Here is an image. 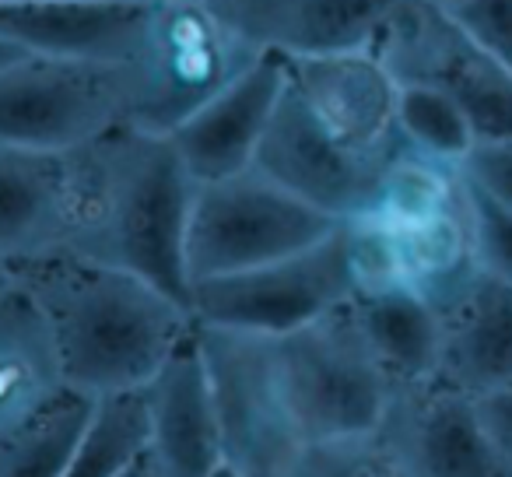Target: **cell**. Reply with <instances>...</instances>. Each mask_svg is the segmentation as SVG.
Returning <instances> with one entry per match:
<instances>
[{
  "mask_svg": "<svg viewBox=\"0 0 512 477\" xmlns=\"http://www.w3.org/2000/svg\"><path fill=\"white\" fill-rule=\"evenodd\" d=\"M148 449V414L141 390L95 400L81 442L74 446L60 477H123Z\"/></svg>",
  "mask_w": 512,
  "mask_h": 477,
  "instance_id": "obj_21",
  "label": "cell"
},
{
  "mask_svg": "<svg viewBox=\"0 0 512 477\" xmlns=\"http://www.w3.org/2000/svg\"><path fill=\"white\" fill-rule=\"evenodd\" d=\"M358 292L344 221L320 243L249 267L197 281L190 288V313L207 327L242 330L256 337H285L334 309L348 306Z\"/></svg>",
  "mask_w": 512,
  "mask_h": 477,
  "instance_id": "obj_7",
  "label": "cell"
},
{
  "mask_svg": "<svg viewBox=\"0 0 512 477\" xmlns=\"http://www.w3.org/2000/svg\"><path fill=\"white\" fill-rule=\"evenodd\" d=\"M379 442L400 477H505L474 411V397L449 386H397Z\"/></svg>",
  "mask_w": 512,
  "mask_h": 477,
  "instance_id": "obj_12",
  "label": "cell"
},
{
  "mask_svg": "<svg viewBox=\"0 0 512 477\" xmlns=\"http://www.w3.org/2000/svg\"><path fill=\"white\" fill-rule=\"evenodd\" d=\"M477 271L512 285V211L463 183Z\"/></svg>",
  "mask_w": 512,
  "mask_h": 477,
  "instance_id": "obj_23",
  "label": "cell"
},
{
  "mask_svg": "<svg viewBox=\"0 0 512 477\" xmlns=\"http://www.w3.org/2000/svg\"><path fill=\"white\" fill-rule=\"evenodd\" d=\"M162 15L165 0H0V36L36 57L144 71Z\"/></svg>",
  "mask_w": 512,
  "mask_h": 477,
  "instance_id": "obj_9",
  "label": "cell"
},
{
  "mask_svg": "<svg viewBox=\"0 0 512 477\" xmlns=\"http://www.w3.org/2000/svg\"><path fill=\"white\" fill-rule=\"evenodd\" d=\"M141 67L25 57L0 71V144L71 151L123 123L144 120Z\"/></svg>",
  "mask_w": 512,
  "mask_h": 477,
  "instance_id": "obj_4",
  "label": "cell"
},
{
  "mask_svg": "<svg viewBox=\"0 0 512 477\" xmlns=\"http://www.w3.org/2000/svg\"><path fill=\"white\" fill-rule=\"evenodd\" d=\"M386 162H372L337 144L285 81V92L267 123L253 169L271 176L316 211L348 221L369 204Z\"/></svg>",
  "mask_w": 512,
  "mask_h": 477,
  "instance_id": "obj_11",
  "label": "cell"
},
{
  "mask_svg": "<svg viewBox=\"0 0 512 477\" xmlns=\"http://www.w3.org/2000/svg\"><path fill=\"white\" fill-rule=\"evenodd\" d=\"M351 313L369 351L393 383L411 386L435 376L442 320L425 295L404 285L372 288L351 299Z\"/></svg>",
  "mask_w": 512,
  "mask_h": 477,
  "instance_id": "obj_18",
  "label": "cell"
},
{
  "mask_svg": "<svg viewBox=\"0 0 512 477\" xmlns=\"http://www.w3.org/2000/svg\"><path fill=\"white\" fill-rule=\"evenodd\" d=\"M397 85L400 141L435 162L460 165L477 144L467 113L446 92L425 85V81H397Z\"/></svg>",
  "mask_w": 512,
  "mask_h": 477,
  "instance_id": "obj_22",
  "label": "cell"
},
{
  "mask_svg": "<svg viewBox=\"0 0 512 477\" xmlns=\"http://www.w3.org/2000/svg\"><path fill=\"white\" fill-rule=\"evenodd\" d=\"M456 169L463 183L512 211V141H477Z\"/></svg>",
  "mask_w": 512,
  "mask_h": 477,
  "instance_id": "obj_26",
  "label": "cell"
},
{
  "mask_svg": "<svg viewBox=\"0 0 512 477\" xmlns=\"http://www.w3.org/2000/svg\"><path fill=\"white\" fill-rule=\"evenodd\" d=\"M285 71L316 123L348 151L386 162L404 144L397 130L400 85L376 50L302 53L285 57Z\"/></svg>",
  "mask_w": 512,
  "mask_h": 477,
  "instance_id": "obj_10",
  "label": "cell"
},
{
  "mask_svg": "<svg viewBox=\"0 0 512 477\" xmlns=\"http://www.w3.org/2000/svg\"><path fill=\"white\" fill-rule=\"evenodd\" d=\"M197 193L169 134L123 123L71 148L64 250L123 267L190 306L186 228Z\"/></svg>",
  "mask_w": 512,
  "mask_h": 477,
  "instance_id": "obj_1",
  "label": "cell"
},
{
  "mask_svg": "<svg viewBox=\"0 0 512 477\" xmlns=\"http://www.w3.org/2000/svg\"><path fill=\"white\" fill-rule=\"evenodd\" d=\"M25 57H32V53H25L22 46H15L11 39L0 36V71H4V67H11V64H18V60H25Z\"/></svg>",
  "mask_w": 512,
  "mask_h": 477,
  "instance_id": "obj_28",
  "label": "cell"
},
{
  "mask_svg": "<svg viewBox=\"0 0 512 477\" xmlns=\"http://www.w3.org/2000/svg\"><path fill=\"white\" fill-rule=\"evenodd\" d=\"M474 411L491 449H495L498 463H502L505 477H512V379L474 397Z\"/></svg>",
  "mask_w": 512,
  "mask_h": 477,
  "instance_id": "obj_27",
  "label": "cell"
},
{
  "mask_svg": "<svg viewBox=\"0 0 512 477\" xmlns=\"http://www.w3.org/2000/svg\"><path fill=\"white\" fill-rule=\"evenodd\" d=\"M207 477H246V474H242V470H235L232 463H218V467H214Z\"/></svg>",
  "mask_w": 512,
  "mask_h": 477,
  "instance_id": "obj_31",
  "label": "cell"
},
{
  "mask_svg": "<svg viewBox=\"0 0 512 477\" xmlns=\"http://www.w3.org/2000/svg\"><path fill=\"white\" fill-rule=\"evenodd\" d=\"M341 225L260 169L197 183L186 228L190 288L221 274L292 257Z\"/></svg>",
  "mask_w": 512,
  "mask_h": 477,
  "instance_id": "obj_5",
  "label": "cell"
},
{
  "mask_svg": "<svg viewBox=\"0 0 512 477\" xmlns=\"http://www.w3.org/2000/svg\"><path fill=\"white\" fill-rule=\"evenodd\" d=\"M11 267L50 327L64 383L92 400L141 390L197 327L186 302L123 267L74 253Z\"/></svg>",
  "mask_w": 512,
  "mask_h": 477,
  "instance_id": "obj_2",
  "label": "cell"
},
{
  "mask_svg": "<svg viewBox=\"0 0 512 477\" xmlns=\"http://www.w3.org/2000/svg\"><path fill=\"white\" fill-rule=\"evenodd\" d=\"M123 477H165V474L155 467V463H151V456L144 453V456H137V460L130 463V470Z\"/></svg>",
  "mask_w": 512,
  "mask_h": 477,
  "instance_id": "obj_29",
  "label": "cell"
},
{
  "mask_svg": "<svg viewBox=\"0 0 512 477\" xmlns=\"http://www.w3.org/2000/svg\"><path fill=\"white\" fill-rule=\"evenodd\" d=\"M221 421L225 463L246 477H302L309 439L302 435L274 362L271 337L197 323Z\"/></svg>",
  "mask_w": 512,
  "mask_h": 477,
  "instance_id": "obj_6",
  "label": "cell"
},
{
  "mask_svg": "<svg viewBox=\"0 0 512 477\" xmlns=\"http://www.w3.org/2000/svg\"><path fill=\"white\" fill-rule=\"evenodd\" d=\"M456 29L512 74V0H435Z\"/></svg>",
  "mask_w": 512,
  "mask_h": 477,
  "instance_id": "obj_24",
  "label": "cell"
},
{
  "mask_svg": "<svg viewBox=\"0 0 512 477\" xmlns=\"http://www.w3.org/2000/svg\"><path fill=\"white\" fill-rule=\"evenodd\" d=\"M271 341L288 407L309 446L379 435L397 383L365 344L351 302Z\"/></svg>",
  "mask_w": 512,
  "mask_h": 477,
  "instance_id": "obj_3",
  "label": "cell"
},
{
  "mask_svg": "<svg viewBox=\"0 0 512 477\" xmlns=\"http://www.w3.org/2000/svg\"><path fill=\"white\" fill-rule=\"evenodd\" d=\"M95 400L71 386L0 435V477H60L88 428Z\"/></svg>",
  "mask_w": 512,
  "mask_h": 477,
  "instance_id": "obj_20",
  "label": "cell"
},
{
  "mask_svg": "<svg viewBox=\"0 0 512 477\" xmlns=\"http://www.w3.org/2000/svg\"><path fill=\"white\" fill-rule=\"evenodd\" d=\"M372 50L397 81H425L467 113L477 141H512V74L449 22L435 0H407Z\"/></svg>",
  "mask_w": 512,
  "mask_h": 477,
  "instance_id": "obj_8",
  "label": "cell"
},
{
  "mask_svg": "<svg viewBox=\"0 0 512 477\" xmlns=\"http://www.w3.org/2000/svg\"><path fill=\"white\" fill-rule=\"evenodd\" d=\"M302 477H400V470L379 435H372V439L313 446Z\"/></svg>",
  "mask_w": 512,
  "mask_h": 477,
  "instance_id": "obj_25",
  "label": "cell"
},
{
  "mask_svg": "<svg viewBox=\"0 0 512 477\" xmlns=\"http://www.w3.org/2000/svg\"><path fill=\"white\" fill-rule=\"evenodd\" d=\"M71 151L0 144V257L32 260L64 250Z\"/></svg>",
  "mask_w": 512,
  "mask_h": 477,
  "instance_id": "obj_17",
  "label": "cell"
},
{
  "mask_svg": "<svg viewBox=\"0 0 512 477\" xmlns=\"http://www.w3.org/2000/svg\"><path fill=\"white\" fill-rule=\"evenodd\" d=\"M256 50L285 57L372 50L407 0H200Z\"/></svg>",
  "mask_w": 512,
  "mask_h": 477,
  "instance_id": "obj_15",
  "label": "cell"
},
{
  "mask_svg": "<svg viewBox=\"0 0 512 477\" xmlns=\"http://www.w3.org/2000/svg\"><path fill=\"white\" fill-rule=\"evenodd\" d=\"M50 327L25 288L0 295V435L64 390Z\"/></svg>",
  "mask_w": 512,
  "mask_h": 477,
  "instance_id": "obj_19",
  "label": "cell"
},
{
  "mask_svg": "<svg viewBox=\"0 0 512 477\" xmlns=\"http://www.w3.org/2000/svg\"><path fill=\"white\" fill-rule=\"evenodd\" d=\"M285 81L288 71L281 53H256L232 81H225L179 127L169 130L179 158L197 183L253 169Z\"/></svg>",
  "mask_w": 512,
  "mask_h": 477,
  "instance_id": "obj_13",
  "label": "cell"
},
{
  "mask_svg": "<svg viewBox=\"0 0 512 477\" xmlns=\"http://www.w3.org/2000/svg\"><path fill=\"white\" fill-rule=\"evenodd\" d=\"M15 288V267H11L8 257H0V295Z\"/></svg>",
  "mask_w": 512,
  "mask_h": 477,
  "instance_id": "obj_30",
  "label": "cell"
},
{
  "mask_svg": "<svg viewBox=\"0 0 512 477\" xmlns=\"http://www.w3.org/2000/svg\"><path fill=\"white\" fill-rule=\"evenodd\" d=\"M148 414V449L165 477H207L225 463L221 421L197 327L169 355V362L141 386Z\"/></svg>",
  "mask_w": 512,
  "mask_h": 477,
  "instance_id": "obj_14",
  "label": "cell"
},
{
  "mask_svg": "<svg viewBox=\"0 0 512 477\" xmlns=\"http://www.w3.org/2000/svg\"><path fill=\"white\" fill-rule=\"evenodd\" d=\"M442 341L435 383L467 397L512 379V285L477 271L439 309Z\"/></svg>",
  "mask_w": 512,
  "mask_h": 477,
  "instance_id": "obj_16",
  "label": "cell"
}]
</instances>
